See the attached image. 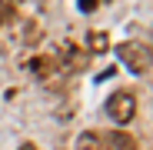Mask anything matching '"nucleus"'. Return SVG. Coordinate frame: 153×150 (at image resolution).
I'll return each mask as SVG.
<instances>
[{"mask_svg": "<svg viewBox=\"0 0 153 150\" xmlns=\"http://www.w3.org/2000/svg\"><path fill=\"white\" fill-rule=\"evenodd\" d=\"M117 57L130 67L133 73H146L150 70V43H140V40H126L117 47Z\"/></svg>", "mask_w": 153, "mask_h": 150, "instance_id": "obj_1", "label": "nucleus"}, {"mask_svg": "<svg viewBox=\"0 0 153 150\" xmlns=\"http://www.w3.org/2000/svg\"><path fill=\"white\" fill-rule=\"evenodd\" d=\"M107 113L113 117V123H130L137 117V97L130 90H117L110 100H107Z\"/></svg>", "mask_w": 153, "mask_h": 150, "instance_id": "obj_2", "label": "nucleus"}, {"mask_svg": "<svg viewBox=\"0 0 153 150\" xmlns=\"http://www.w3.org/2000/svg\"><path fill=\"white\" fill-rule=\"evenodd\" d=\"M76 150H110L107 134H100V130H87V134H80V140H76Z\"/></svg>", "mask_w": 153, "mask_h": 150, "instance_id": "obj_3", "label": "nucleus"}, {"mask_svg": "<svg viewBox=\"0 0 153 150\" xmlns=\"http://www.w3.org/2000/svg\"><path fill=\"white\" fill-rule=\"evenodd\" d=\"M107 143H110V150H137V140H133L130 134H123V130L110 134V137H107Z\"/></svg>", "mask_w": 153, "mask_h": 150, "instance_id": "obj_4", "label": "nucleus"}, {"mask_svg": "<svg viewBox=\"0 0 153 150\" xmlns=\"http://www.w3.org/2000/svg\"><path fill=\"white\" fill-rule=\"evenodd\" d=\"M87 47H90V54H107V50H110V37L103 30H93L87 37Z\"/></svg>", "mask_w": 153, "mask_h": 150, "instance_id": "obj_5", "label": "nucleus"}, {"mask_svg": "<svg viewBox=\"0 0 153 150\" xmlns=\"http://www.w3.org/2000/svg\"><path fill=\"white\" fill-rule=\"evenodd\" d=\"M10 13H13V0H0V27H7Z\"/></svg>", "mask_w": 153, "mask_h": 150, "instance_id": "obj_6", "label": "nucleus"}, {"mask_svg": "<svg viewBox=\"0 0 153 150\" xmlns=\"http://www.w3.org/2000/svg\"><path fill=\"white\" fill-rule=\"evenodd\" d=\"M80 10H87V13L97 10V0H80Z\"/></svg>", "mask_w": 153, "mask_h": 150, "instance_id": "obj_7", "label": "nucleus"}, {"mask_svg": "<svg viewBox=\"0 0 153 150\" xmlns=\"http://www.w3.org/2000/svg\"><path fill=\"white\" fill-rule=\"evenodd\" d=\"M20 150H37V147H33V143H23V147H20Z\"/></svg>", "mask_w": 153, "mask_h": 150, "instance_id": "obj_8", "label": "nucleus"}]
</instances>
